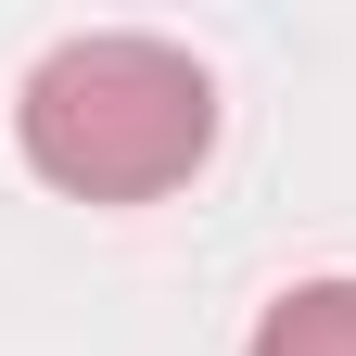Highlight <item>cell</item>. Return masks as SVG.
<instances>
[{
  "label": "cell",
  "instance_id": "6da1fadb",
  "mask_svg": "<svg viewBox=\"0 0 356 356\" xmlns=\"http://www.w3.org/2000/svg\"><path fill=\"white\" fill-rule=\"evenodd\" d=\"M26 165L76 204H153L178 191L204 153H216V76L178 51V38H140V26H102V38H64L38 51L26 76Z\"/></svg>",
  "mask_w": 356,
  "mask_h": 356
},
{
  "label": "cell",
  "instance_id": "7a4b0ae2",
  "mask_svg": "<svg viewBox=\"0 0 356 356\" xmlns=\"http://www.w3.org/2000/svg\"><path fill=\"white\" fill-rule=\"evenodd\" d=\"M242 356H356V280H293Z\"/></svg>",
  "mask_w": 356,
  "mask_h": 356
}]
</instances>
